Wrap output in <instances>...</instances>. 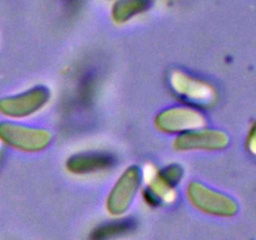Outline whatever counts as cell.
<instances>
[{"label": "cell", "instance_id": "6da1fadb", "mask_svg": "<svg viewBox=\"0 0 256 240\" xmlns=\"http://www.w3.org/2000/svg\"><path fill=\"white\" fill-rule=\"evenodd\" d=\"M184 179V168L172 162L162 168L142 170V198L149 205H170L178 199V185Z\"/></svg>", "mask_w": 256, "mask_h": 240}, {"label": "cell", "instance_id": "7a4b0ae2", "mask_svg": "<svg viewBox=\"0 0 256 240\" xmlns=\"http://www.w3.org/2000/svg\"><path fill=\"white\" fill-rule=\"evenodd\" d=\"M168 85L182 104L204 110L218 102V89L208 80L192 72L174 69L168 75Z\"/></svg>", "mask_w": 256, "mask_h": 240}, {"label": "cell", "instance_id": "3957f363", "mask_svg": "<svg viewBox=\"0 0 256 240\" xmlns=\"http://www.w3.org/2000/svg\"><path fill=\"white\" fill-rule=\"evenodd\" d=\"M185 195L195 210L209 216L230 219L239 212V202L234 198L199 180L188 182Z\"/></svg>", "mask_w": 256, "mask_h": 240}, {"label": "cell", "instance_id": "277c9868", "mask_svg": "<svg viewBox=\"0 0 256 240\" xmlns=\"http://www.w3.org/2000/svg\"><path fill=\"white\" fill-rule=\"evenodd\" d=\"M52 132L46 128L32 126L18 122H0V142L12 149L28 154L42 152L50 146Z\"/></svg>", "mask_w": 256, "mask_h": 240}, {"label": "cell", "instance_id": "5b68a950", "mask_svg": "<svg viewBox=\"0 0 256 240\" xmlns=\"http://www.w3.org/2000/svg\"><path fill=\"white\" fill-rule=\"evenodd\" d=\"M142 169L139 165L125 168L108 192L105 209L112 218H122L132 208L138 192L142 190Z\"/></svg>", "mask_w": 256, "mask_h": 240}, {"label": "cell", "instance_id": "8992f818", "mask_svg": "<svg viewBox=\"0 0 256 240\" xmlns=\"http://www.w3.org/2000/svg\"><path fill=\"white\" fill-rule=\"evenodd\" d=\"M52 99L49 88L35 85L0 99V114L10 120H22L42 112Z\"/></svg>", "mask_w": 256, "mask_h": 240}, {"label": "cell", "instance_id": "52a82bcc", "mask_svg": "<svg viewBox=\"0 0 256 240\" xmlns=\"http://www.w3.org/2000/svg\"><path fill=\"white\" fill-rule=\"evenodd\" d=\"M154 125L160 132L178 136L184 132L208 126V118L202 110L179 104L165 108L158 112Z\"/></svg>", "mask_w": 256, "mask_h": 240}, {"label": "cell", "instance_id": "ba28073f", "mask_svg": "<svg viewBox=\"0 0 256 240\" xmlns=\"http://www.w3.org/2000/svg\"><path fill=\"white\" fill-rule=\"evenodd\" d=\"M229 144L230 138L226 132L205 126L175 136L172 148L178 152H220L226 149Z\"/></svg>", "mask_w": 256, "mask_h": 240}, {"label": "cell", "instance_id": "9c48e42d", "mask_svg": "<svg viewBox=\"0 0 256 240\" xmlns=\"http://www.w3.org/2000/svg\"><path fill=\"white\" fill-rule=\"evenodd\" d=\"M116 162L112 154L106 152H80L70 155L65 162V169L72 175H92L112 169Z\"/></svg>", "mask_w": 256, "mask_h": 240}, {"label": "cell", "instance_id": "30bf717a", "mask_svg": "<svg viewBox=\"0 0 256 240\" xmlns=\"http://www.w3.org/2000/svg\"><path fill=\"white\" fill-rule=\"evenodd\" d=\"M152 0H115L110 16L116 25H124L152 8Z\"/></svg>", "mask_w": 256, "mask_h": 240}, {"label": "cell", "instance_id": "8fae6325", "mask_svg": "<svg viewBox=\"0 0 256 240\" xmlns=\"http://www.w3.org/2000/svg\"><path fill=\"white\" fill-rule=\"evenodd\" d=\"M246 150L252 156H256V120L252 122V125L249 128V132H248Z\"/></svg>", "mask_w": 256, "mask_h": 240}, {"label": "cell", "instance_id": "7c38bea8", "mask_svg": "<svg viewBox=\"0 0 256 240\" xmlns=\"http://www.w3.org/2000/svg\"><path fill=\"white\" fill-rule=\"evenodd\" d=\"M2 146H4V145L2 144V142H0V156H2Z\"/></svg>", "mask_w": 256, "mask_h": 240}]
</instances>
